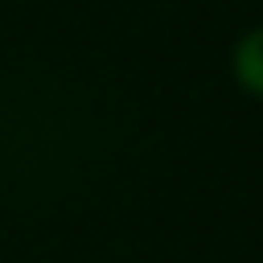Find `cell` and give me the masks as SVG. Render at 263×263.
<instances>
[{"label": "cell", "mask_w": 263, "mask_h": 263, "mask_svg": "<svg viewBox=\"0 0 263 263\" xmlns=\"http://www.w3.org/2000/svg\"><path fill=\"white\" fill-rule=\"evenodd\" d=\"M234 70H238V78H242L247 90L263 95V29H255V33L242 37V45L234 53Z\"/></svg>", "instance_id": "6da1fadb"}]
</instances>
